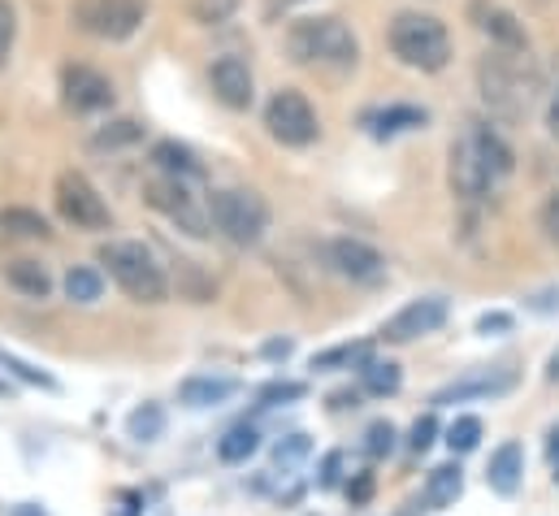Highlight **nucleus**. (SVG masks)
Segmentation results:
<instances>
[{
  "label": "nucleus",
  "instance_id": "nucleus-1",
  "mask_svg": "<svg viewBox=\"0 0 559 516\" xmlns=\"http://www.w3.org/2000/svg\"><path fill=\"white\" fill-rule=\"evenodd\" d=\"M477 83H481L490 114H499V118H521L538 92V74L530 70L525 52H512V48L486 52L477 66Z\"/></svg>",
  "mask_w": 559,
  "mask_h": 516
},
{
  "label": "nucleus",
  "instance_id": "nucleus-2",
  "mask_svg": "<svg viewBox=\"0 0 559 516\" xmlns=\"http://www.w3.org/2000/svg\"><path fill=\"white\" fill-rule=\"evenodd\" d=\"M286 48L299 66L321 70H352L360 61V44L343 17H299L286 31Z\"/></svg>",
  "mask_w": 559,
  "mask_h": 516
},
{
  "label": "nucleus",
  "instance_id": "nucleus-3",
  "mask_svg": "<svg viewBox=\"0 0 559 516\" xmlns=\"http://www.w3.org/2000/svg\"><path fill=\"white\" fill-rule=\"evenodd\" d=\"M391 52L420 74H438L451 61V35L433 13H400L391 22Z\"/></svg>",
  "mask_w": 559,
  "mask_h": 516
},
{
  "label": "nucleus",
  "instance_id": "nucleus-4",
  "mask_svg": "<svg viewBox=\"0 0 559 516\" xmlns=\"http://www.w3.org/2000/svg\"><path fill=\"white\" fill-rule=\"evenodd\" d=\"M100 265H109V278L135 300V304H165L169 300V282L156 257L135 244V239H109L100 248Z\"/></svg>",
  "mask_w": 559,
  "mask_h": 516
},
{
  "label": "nucleus",
  "instance_id": "nucleus-5",
  "mask_svg": "<svg viewBox=\"0 0 559 516\" xmlns=\"http://www.w3.org/2000/svg\"><path fill=\"white\" fill-rule=\"evenodd\" d=\"M209 218H213V231L235 248H257L270 231V204L261 191H248V187L213 191Z\"/></svg>",
  "mask_w": 559,
  "mask_h": 516
},
{
  "label": "nucleus",
  "instance_id": "nucleus-6",
  "mask_svg": "<svg viewBox=\"0 0 559 516\" xmlns=\"http://www.w3.org/2000/svg\"><path fill=\"white\" fill-rule=\"evenodd\" d=\"M143 200H147L160 218H169L178 231H187V235H195V239L213 235V218H209V209H204V204H195L191 187H187L178 174L147 178V183H143Z\"/></svg>",
  "mask_w": 559,
  "mask_h": 516
},
{
  "label": "nucleus",
  "instance_id": "nucleus-7",
  "mask_svg": "<svg viewBox=\"0 0 559 516\" xmlns=\"http://www.w3.org/2000/svg\"><path fill=\"white\" fill-rule=\"evenodd\" d=\"M52 200H57V213L66 226L74 231H109L114 213L105 204V196L79 174V169H66L57 174V187H52Z\"/></svg>",
  "mask_w": 559,
  "mask_h": 516
},
{
  "label": "nucleus",
  "instance_id": "nucleus-8",
  "mask_svg": "<svg viewBox=\"0 0 559 516\" xmlns=\"http://www.w3.org/2000/svg\"><path fill=\"white\" fill-rule=\"evenodd\" d=\"M265 130L278 139L282 148H308L321 127H317V114H312L308 96L295 92V87H282L265 105Z\"/></svg>",
  "mask_w": 559,
  "mask_h": 516
},
{
  "label": "nucleus",
  "instance_id": "nucleus-9",
  "mask_svg": "<svg viewBox=\"0 0 559 516\" xmlns=\"http://www.w3.org/2000/svg\"><path fill=\"white\" fill-rule=\"evenodd\" d=\"M143 0H79L74 17L87 35L96 39H131L135 31L143 26Z\"/></svg>",
  "mask_w": 559,
  "mask_h": 516
},
{
  "label": "nucleus",
  "instance_id": "nucleus-10",
  "mask_svg": "<svg viewBox=\"0 0 559 516\" xmlns=\"http://www.w3.org/2000/svg\"><path fill=\"white\" fill-rule=\"evenodd\" d=\"M447 174H451V191H455L460 200H468V204L481 200V196L495 187V174H490V165L481 161L473 130H464V134L451 143V165H447Z\"/></svg>",
  "mask_w": 559,
  "mask_h": 516
},
{
  "label": "nucleus",
  "instance_id": "nucleus-11",
  "mask_svg": "<svg viewBox=\"0 0 559 516\" xmlns=\"http://www.w3.org/2000/svg\"><path fill=\"white\" fill-rule=\"evenodd\" d=\"M325 260L338 278L347 282H360V286H378L386 278V257L360 239H330L325 244Z\"/></svg>",
  "mask_w": 559,
  "mask_h": 516
},
{
  "label": "nucleus",
  "instance_id": "nucleus-12",
  "mask_svg": "<svg viewBox=\"0 0 559 516\" xmlns=\"http://www.w3.org/2000/svg\"><path fill=\"white\" fill-rule=\"evenodd\" d=\"M447 313H451V304H447L442 295H420V300L404 304V308L382 326V339H386V343H413L420 335H433V330L447 321Z\"/></svg>",
  "mask_w": 559,
  "mask_h": 516
},
{
  "label": "nucleus",
  "instance_id": "nucleus-13",
  "mask_svg": "<svg viewBox=\"0 0 559 516\" xmlns=\"http://www.w3.org/2000/svg\"><path fill=\"white\" fill-rule=\"evenodd\" d=\"M61 92H66V105L74 114H100L114 105V83L92 66H66Z\"/></svg>",
  "mask_w": 559,
  "mask_h": 516
},
{
  "label": "nucleus",
  "instance_id": "nucleus-14",
  "mask_svg": "<svg viewBox=\"0 0 559 516\" xmlns=\"http://www.w3.org/2000/svg\"><path fill=\"white\" fill-rule=\"evenodd\" d=\"M209 83H213V96H217L226 109H235V114L252 109V101H257L252 70H248V61H239V57H222V61H213Z\"/></svg>",
  "mask_w": 559,
  "mask_h": 516
},
{
  "label": "nucleus",
  "instance_id": "nucleus-15",
  "mask_svg": "<svg viewBox=\"0 0 559 516\" xmlns=\"http://www.w3.org/2000/svg\"><path fill=\"white\" fill-rule=\"evenodd\" d=\"M468 17H473V26H477L481 35H490L495 48H512V52H525V48H530L525 26H521L508 9H499V4H490V0H473V4H468Z\"/></svg>",
  "mask_w": 559,
  "mask_h": 516
},
{
  "label": "nucleus",
  "instance_id": "nucleus-16",
  "mask_svg": "<svg viewBox=\"0 0 559 516\" xmlns=\"http://www.w3.org/2000/svg\"><path fill=\"white\" fill-rule=\"evenodd\" d=\"M516 387V370L499 365V370H473L464 374L460 383L442 387L433 395V403H464V399H495V395H508Z\"/></svg>",
  "mask_w": 559,
  "mask_h": 516
},
{
  "label": "nucleus",
  "instance_id": "nucleus-17",
  "mask_svg": "<svg viewBox=\"0 0 559 516\" xmlns=\"http://www.w3.org/2000/svg\"><path fill=\"white\" fill-rule=\"evenodd\" d=\"M4 282L13 286V291H22L26 300H48L52 295V273H48V265H39V260L31 257H17L4 265Z\"/></svg>",
  "mask_w": 559,
  "mask_h": 516
},
{
  "label": "nucleus",
  "instance_id": "nucleus-18",
  "mask_svg": "<svg viewBox=\"0 0 559 516\" xmlns=\"http://www.w3.org/2000/svg\"><path fill=\"white\" fill-rule=\"evenodd\" d=\"M521 473H525V452H521V443H503V447L490 456L486 482H490V491H499V495H516Z\"/></svg>",
  "mask_w": 559,
  "mask_h": 516
},
{
  "label": "nucleus",
  "instance_id": "nucleus-19",
  "mask_svg": "<svg viewBox=\"0 0 559 516\" xmlns=\"http://www.w3.org/2000/svg\"><path fill=\"white\" fill-rule=\"evenodd\" d=\"M429 122V114L425 109H413V105H391V109H378V114H369L365 118V127L373 130L378 139H391V134H400V130H417Z\"/></svg>",
  "mask_w": 559,
  "mask_h": 516
},
{
  "label": "nucleus",
  "instance_id": "nucleus-20",
  "mask_svg": "<svg viewBox=\"0 0 559 516\" xmlns=\"http://www.w3.org/2000/svg\"><path fill=\"white\" fill-rule=\"evenodd\" d=\"M235 390L239 387H235L230 378H187V383L178 387V399H182L187 408H217V403H226Z\"/></svg>",
  "mask_w": 559,
  "mask_h": 516
},
{
  "label": "nucleus",
  "instance_id": "nucleus-21",
  "mask_svg": "<svg viewBox=\"0 0 559 516\" xmlns=\"http://www.w3.org/2000/svg\"><path fill=\"white\" fill-rule=\"evenodd\" d=\"M473 139H477V152H481V161L490 165L495 183L508 178V174H512V148L503 143V134L495 127H486V122H477V127H473Z\"/></svg>",
  "mask_w": 559,
  "mask_h": 516
},
{
  "label": "nucleus",
  "instance_id": "nucleus-22",
  "mask_svg": "<svg viewBox=\"0 0 559 516\" xmlns=\"http://www.w3.org/2000/svg\"><path fill=\"white\" fill-rule=\"evenodd\" d=\"M460 491H464L460 465H438V469L429 473V482H425V504H429V508H451V504L460 500Z\"/></svg>",
  "mask_w": 559,
  "mask_h": 516
},
{
  "label": "nucleus",
  "instance_id": "nucleus-23",
  "mask_svg": "<svg viewBox=\"0 0 559 516\" xmlns=\"http://www.w3.org/2000/svg\"><path fill=\"white\" fill-rule=\"evenodd\" d=\"M61 286H66V300H74V304H96L105 295V278L92 265H74Z\"/></svg>",
  "mask_w": 559,
  "mask_h": 516
},
{
  "label": "nucleus",
  "instance_id": "nucleus-24",
  "mask_svg": "<svg viewBox=\"0 0 559 516\" xmlns=\"http://www.w3.org/2000/svg\"><path fill=\"white\" fill-rule=\"evenodd\" d=\"M0 231H4L9 239H48V235H52L48 222H44L39 213H31V209H4V213H0Z\"/></svg>",
  "mask_w": 559,
  "mask_h": 516
},
{
  "label": "nucleus",
  "instance_id": "nucleus-25",
  "mask_svg": "<svg viewBox=\"0 0 559 516\" xmlns=\"http://www.w3.org/2000/svg\"><path fill=\"white\" fill-rule=\"evenodd\" d=\"M373 361V348L369 343H338L330 352H317L312 356V370H352V365H369Z\"/></svg>",
  "mask_w": 559,
  "mask_h": 516
},
{
  "label": "nucleus",
  "instance_id": "nucleus-26",
  "mask_svg": "<svg viewBox=\"0 0 559 516\" xmlns=\"http://www.w3.org/2000/svg\"><path fill=\"white\" fill-rule=\"evenodd\" d=\"M152 161H156L165 174H178V178H195V174H200V161H195L182 143H169V139L152 148Z\"/></svg>",
  "mask_w": 559,
  "mask_h": 516
},
{
  "label": "nucleus",
  "instance_id": "nucleus-27",
  "mask_svg": "<svg viewBox=\"0 0 559 516\" xmlns=\"http://www.w3.org/2000/svg\"><path fill=\"white\" fill-rule=\"evenodd\" d=\"M257 447H261V434H257L252 425H235V430H230V434L217 443V456H222L226 465H243V460H248Z\"/></svg>",
  "mask_w": 559,
  "mask_h": 516
},
{
  "label": "nucleus",
  "instance_id": "nucleus-28",
  "mask_svg": "<svg viewBox=\"0 0 559 516\" xmlns=\"http://www.w3.org/2000/svg\"><path fill=\"white\" fill-rule=\"evenodd\" d=\"M127 434H131L135 443H156V438L165 434V412H160V403L135 408V412L127 417Z\"/></svg>",
  "mask_w": 559,
  "mask_h": 516
},
{
  "label": "nucleus",
  "instance_id": "nucleus-29",
  "mask_svg": "<svg viewBox=\"0 0 559 516\" xmlns=\"http://www.w3.org/2000/svg\"><path fill=\"white\" fill-rule=\"evenodd\" d=\"M360 374H365V390L369 395H395L400 383H404L400 378V365H391V361H369Z\"/></svg>",
  "mask_w": 559,
  "mask_h": 516
},
{
  "label": "nucleus",
  "instance_id": "nucleus-30",
  "mask_svg": "<svg viewBox=\"0 0 559 516\" xmlns=\"http://www.w3.org/2000/svg\"><path fill=\"white\" fill-rule=\"evenodd\" d=\"M477 443H481V417H455L451 430H447V447H451L455 456H464V452H473Z\"/></svg>",
  "mask_w": 559,
  "mask_h": 516
},
{
  "label": "nucleus",
  "instance_id": "nucleus-31",
  "mask_svg": "<svg viewBox=\"0 0 559 516\" xmlns=\"http://www.w3.org/2000/svg\"><path fill=\"white\" fill-rule=\"evenodd\" d=\"M235 9H239V0H191V17L204 22V26H217V22L235 17Z\"/></svg>",
  "mask_w": 559,
  "mask_h": 516
},
{
  "label": "nucleus",
  "instance_id": "nucleus-32",
  "mask_svg": "<svg viewBox=\"0 0 559 516\" xmlns=\"http://www.w3.org/2000/svg\"><path fill=\"white\" fill-rule=\"evenodd\" d=\"M365 452L369 456H391L395 452V425L391 421H373L365 430Z\"/></svg>",
  "mask_w": 559,
  "mask_h": 516
},
{
  "label": "nucleus",
  "instance_id": "nucleus-33",
  "mask_svg": "<svg viewBox=\"0 0 559 516\" xmlns=\"http://www.w3.org/2000/svg\"><path fill=\"white\" fill-rule=\"evenodd\" d=\"M135 139H140L135 122H114V127H105L92 139V148H122V143H135Z\"/></svg>",
  "mask_w": 559,
  "mask_h": 516
},
{
  "label": "nucleus",
  "instance_id": "nucleus-34",
  "mask_svg": "<svg viewBox=\"0 0 559 516\" xmlns=\"http://www.w3.org/2000/svg\"><path fill=\"white\" fill-rule=\"evenodd\" d=\"M0 365H4V370H13V374H17V378H26V383H31V387L57 390V378H48V374H44V370H31V365H22V361H17V356H9V352H0Z\"/></svg>",
  "mask_w": 559,
  "mask_h": 516
},
{
  "label": "nucleus",
  "instance_id": "nucleus-35",
  "mask_svg": "<svg viewBox=\"0 0 559 516\" xmlns=\"http://www.w3.org/2000/svg\"><path fill=\"white\" fill-rule=\"evenodd\" d=\"M538 222H543V235L551 239L559 248V187L543 200V213H538Z\"/></svg>",
  "mask_w": 559,
  "mask_h": 516
},
{
  "label": "nucleus",
  "instance_id": "nucleus-36",
  "mask_svg": "<svg viewBox=\"0 0 559 516\" xmlns=\"http://www.w3.org/2000/svg\"><path fill=\"white\" fill-rule=\"evenodd\" d=\"M13 35H17V22H13V4H9V0H0V66L9 61Z\"/></svg>",
  "mask_w": 559,
  "mask_h": 516
},
{
  "label": "nucleus",
  "instance_id": "nucleus-37",
  "mask_svg": "<svg viewBox=\"0 0 559 516\" xmlns=\"http://www.w3.org/2000/svg\"><path fill=\"white\" fill-rule=\"evenodd\" d=\"M304 456H308V438H304V434H290L286 443L274 447V460H278L282 469H286V465H295V460H304Z\"/></svg>",
  "mask_w": 559,
  "mask_h": 516
},
{
  "label": "nucleus",
  "instance_id": "nucleus-38",
  "mask_svg": "<svg viewBox=\"0 0 559 516\" xmlns=\"http://www.w3.org/2000/svg\"><path fill=\"white\" fill-rule=\"evenodd\" d=\"M433 434H438V421H433V417H420L417 425H413V434H408V447H413V452H429V447H433Z\"/></svg>",
  "mask_w": 559,
  "mask_h": 516
},
{
  "label": "nucleus",
  "instance_id": "nucleus-39",
  "mask_svg": "<svg viewBox=\"0 0 559 516\" xmlns=\"http://www.w3.org/2000/svg\"><path fill=\"white\" fill-rule=\"evenodd\" d=\"M304 383H274V387H265L261 390V399L265 403H278V399H304Z\"/></svg>",
  "mask_w": 559,
  "mask_h": 516
},
{
  "label": "nucleus",
  "instance_id": "nucleus-40",
  "mask_svg": "<svg viewBox=\"0 0 559 516\" xmlns=\"http://www.w3.org/2000/svg\"><path fill=\"white\" fill-rule=\"evenodd\" d=\"M338 469H343V456H338V452H330V456L321 460V478H317V486H325V491H330V486H338Z\"/></svg>",
  "mask_w": 559,
  "mask_h": 516
},
{
  "label": "nucleus",
  "instance_id": "nucleus-41",
  "mask_svg": "<svg viewBox=\"0 0 559 516\" xmlns=\"http://www.w3.org/2000/svg\"><path fill=\"white\" fill-rule=\"evenodd\" d=\"M347 495H352V504H369V495H373V473H360L356 482H347Z\"/></svg>",
  "mask_w": 559,
  "mask_h": 516
},
{
  "label": "nucleus",
  "instance_id": "nucleus-42",
  "mask_svg": "<svg viewBox=\"0 0 559 516\" xmlns=\"http://www.w3.org/2000/svg\"><path fill=\"white\" fill-rule=\"evenodd\" d=\"M508 326H512V317H508V313H486V317L477 321V330H481V335H490V330H508Z\"/></svg>",
  "mask_w": 559,
  "mask_h": 516
},
{
  "label": "nucleus",
  "instance_id": "nucleus-43",
  "mask_svg": "<svg viewBox=\"0 0 559 516\" xmlns=\"http://www.w3.org/2000/svg\"><path fill=\"white\" fill-rule=\"evenodd\" d=\"M547 127H551V134L559 139V87H556V96H551V109H547Z\"/></svg>",
  "mask_w": 559,
  "mask_h": 516
},
{
  "label": "nucleus",
  "instance_id": "nucleus-44",
  "mask_svg": "<svg viewBox=\"0 0 559 516\" xmlns=\"http://www.w3.org/2000/svg\"><path fill=\"white\" fill-rule=\"evenodd\" d=\"M0 395H4V383H0Z\"/></svg>",
  "mask_w": 559,
  "mask_h": 516
}]
</instances>
